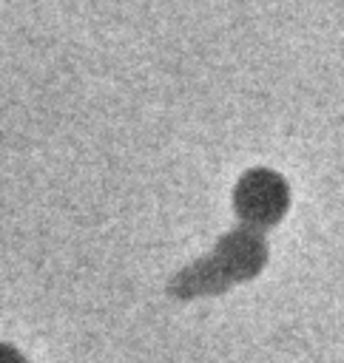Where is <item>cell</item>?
<instances>
[{
  "mask_svg": "<svg viewBox=\"0 0 344 363\" xmlns=\"http://www.w3.org/2000/svg\"><path fill=\"white\" fill-rule=\"evenodd\" d=\"M262 233L264 230L242 224L239 230L222 235L205 258L176 272L171 281V295L182 301L222 295L225 289L256 278L267 264V241Z\"/></svg>",
  "mask_w": 344,
  "mask_h": 363,
  "instance_id": "1",
  "label": "cell"
},
{
  "mask_svg": "<svg viewBox=\"0 0 344 363\" xmlns=\"http://www.w3.org/2000/svg\"><path fill=\"white\" fill-rule=\"evenodd\" d=\"M233 207L242 224L256 227V230H270L287 216L290 187L284 176H279L276 170L253 167L239 179L233 190Z\"/></svg>",
  "mask_w": 344,
  "mask_h": 363,
  "instance_id": "2",
  "label": "cell"
},
{
  "mask_svg": "<svg viewBox=\"0 0 344 363\" xmlns=\"http://www.w3.org/2000/svg\"><path fill=\"white\" fill-rule=\"evenodd\" d=\"M0 363H28L17 349H11V346H3L0 343Z\"/></svg>",
  "mask_w": 344,
  "mask_h": 363,
  "instance_id": "3",
  "label": "cell"
}]
</instances>
